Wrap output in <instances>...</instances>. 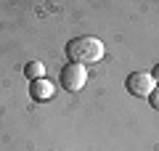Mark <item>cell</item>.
I'll list each match as a JSON object with an SVG mask.
<instances>
[{
    "mask_svg": "<svg viewBox=\"0 0 159 151\" xmlns=\"http://www.w3.org/2000/svg\"><path fill=\"white\" fill-rule=\"evenodd\" d=\"M66 58L72 64H96L103 58V43L93 34H82V37H72L66 43Z\"/></svg>",
    "mask_w": 159,
    "mask_h": 151,
    "instance_id": "cell-1",
    "label": "cell"
},
{
    "mask_svg": "<svg viewBox=\"0 0 159 151\" xmlns=\"http://www.w3.org/2000/svg\"><path fill=\"white\" fill-rule=\"evenodd\" d=\"M148 103H151V106H154V109L159 112V85H157V88L151 90V95H148Z\"/></svg>",
    "mask_w": 159,
    "mask_h": 151,
    "instance_id": "cell-6",
    "label": "cell"
},
{
    "mask_svg": "<svg viewBox=\"0 0 159 151\" xmlns=\"http://www.w3.org/2000/svg\"><path fill=\"white\" fill-rule=\"evenodd\" d=\"M24 74H27L29 82H34V80H43V77H45V64H43V61H29L27 66H24Z\"/></svg>",
    "mask_w": 159,
    "mask_h": 151,
    "instance_id": "cell-5",
    "label": "cell"
},
{
    "mask_svg": "<svg viewBox=\"0 0 159 151\" xmlns=\"http://www.w3.org/2000/svg\"><path fill=\"white\" fill-rule=\"evenodd\" d=\"M151 77H154V82L159 85V64H157V66H154V72H151Z\"/></svg>",
    "mask_w": 159,
    "mask_h": 151,
    "instance_id": "cell-7",
    "label": "cell"
},
{
    "mask_svg": "<svg viewBox=\"0 0 159 151\" xmlns=\"http://www.w3.org/2000/svg\"><path fill=\"white\" fill-rule=\"evenodd\" d=\"M53 93H56V85L51 82V80H34V82H29V95H32L34 101H51Z\"/></svg>",
    "mask_w": 159,
    "mask_h": 151,
    "instance_id": "cell-4",
    "label": "cell"
},
{
    "mask_svg": "<svg viewBox=\"0 0 159 151\" xmlns=\"http://www.w3.org/2000/svg\"><path fill=\"white\" fill-rule=\"evenodd\" d=\"M85 82H88V69L82 66V64L69 61L66 66L58 72V85H61L64 90H69V93H80V90L85 88Z\"/></svg>",
    "mask_w": 159,
    "mask_h": 151,
    "instance_id": "cell-2",
    "label": "cell"
},
{
    "mask_svg": "<svg viewBox=\"0 0 159 151\" xmlns=\"http://www.w3.org/2000/svg\"><path fill=\"white\" fill-rule=\"evenodd\" d=\"M125 85H127V90H130L135 98H148L151 90L157 88V82H154V77L148 72H133V74H127Z\"/></svg>",
    "mask_w": 159,
    "mask_h": 151,
    "instance_id": "cell-3",
    "label": "cell"
}]
</instances>
